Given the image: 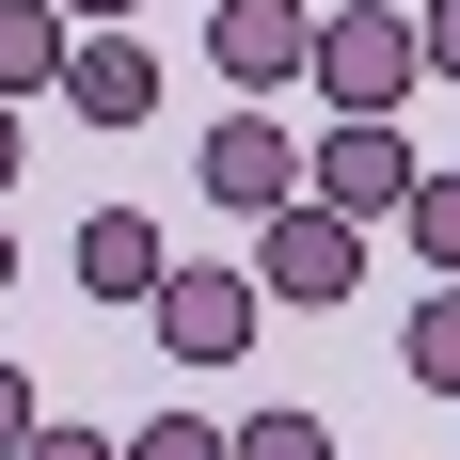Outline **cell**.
Wrapping results in <instances>:
<instances>
[{
    "label": "cell",
    "mask_w": 460,
    "mask_h": 460,
    "mask_svg": "<svg viewBox=\"0 0 460 460\" xmlns=\"http://www.w3.org/2000/svg\"><path fill=\"white\" fill-rule=\"evenodd\" d=\"M64 270H80L95 302H128V318H143V302H159V270H175V254H159V223H143V207H95V223L64 238Z\"/></svg>",
    "instance_id": "cell-8"
},
{
    "label": "cell",
    "mask_w": 460,
    "mask_h": 460,
    "mask_svg": "<svg viewBox=\"0 0 460 460\" xmlns=\"http://www.w3.org/2000/svg\"><path fill=\"white\" fill-rule=\"evenodd\" d=\"M128 460H223V413H143Z\"/></svg>",
    "instance_id": "cell-13"
},
{
    "label": "cell",
    "mask_w": 460,
    "mask_h": 460,
    "mask_svg": "<svg viewBox=\"0 0 460 460\" xmlns=\"http://www.w3.org/2000/svg\"><path fill=\"white\" fill-rule=\"evenodd\" d=\"M143 318H159V349H175L190 381H223L238 349H254V318H270V286H254V270H223V254H175Z\"/></svg>",
    "instance_id": "cell-3"
},
{
    "label": "cell",
    "mask_w": 460,
    "mask_h": 460,
    "mask_svg": "<svg viewBox=\"0 0 460 460\" xmlns=\"http://www.w3.org/2000/svg\"><path fill=\"white\" fill-rule=\"evenodd\" d=\"M64 32H80L64 0H0V95H16V111H32V95L64 80Z\"/></svg>",
    "instance_id": "cell-9"
},
{
    "label": "cell",
    "mask_w": 460,
    "mask_h": 460,
    "mask_svg": "<svg viewBox=\"0 0 460 460\" xmlns=\"http://www.w3.org/2000/svg\"><path fill=\"white\" fill-rule=\"evenodd\" d=\"M190 190H207V207H238V223H270L286 190H302V143H286L270 111H223V128H207V159H190Z\"/></svg>",
    "instance_id": "cell-5"
},
{
    "label": "cell",
    "mask_w": 460,
    "mask_h": 460,
    "mask_svg": "<svg viewBox=\"0 0 460 460\" xmlns=\"http://www.w3.org/2000/svg\"><path fill=\"white\" fill-rule=\"evenodd\" d=\"M397 223H413V270H445V286H460V159L397 190Z\"/></svg>",
    "instance_id": "cell-11"
},
{
    "label": "cell",
    "mask_w": 460,
    "mask_h": 460,
    "mask_svg": "<svg viewBox=\"0 0 460 460\" xmlns=\"http://www.w3.org/2000/svg\"><path fill=\"white\" fill-rule=\"evenodd\" d=\"M397 366L429 397H460V286H413V333H397Z\"/></svg>",
    "instance_id": "cell-10"
},
{
    "label": "cell",
    "mask_w": 460,
    "mask_h": 460,
    "mask_svg": "<svg viewBox=\"0 0 460 460\" xmlns=\"http://www.w3.org/2000/svg\"><path fill=\"white\" fill-rule=\"evenodd\" d=\"M223 460H333V429H318V413H238Z\"/></svg>",
    "instance_id": "cell-12"
},
{
    "label": "cell",
    "mask_w": 460,
    "mask_h": 460,
    "mask_svg": "<svg viewBox=\"0 0 460 460\" xmlns=\"http://www.w3.org/2000/svg\"><path fill=\"white\" fill-rule=\"evenodd\" d=\"M16 429H32V381H16V366H0V460H16Z\"/></svg>",
    "instance_id": "cell-16"
},
{
    "label": "cell",
    "mask_w": 460,
    "mask_h": 460,
    "mask_svg": "<svg viewBox=\"0 0 460 460\" xmlns=\"http://www.w3.org/2000/svg\"><path fill=\"white\" fill-rule=\"evenodd\" d=\"M16 460H128V445H111V429H64V413H32V429H16Z\"/></svg>",
    "instance_id": "cell-14"
},
{
    "label": "cell",
    "mask_w": 460,
    "mask_h": 460,
    "mask_svg": "<svg viewBox=\"0 0 460 460\" xmlns=\"http://www.w3.org/2000/svg\"><path fill=\"white\" fill-rule=\"evenodd\" d=\"M302 48H318L302 0H207V64H223L238 95H286V80H302Z\"/></svg>",
    "instance_id": "cell-6"
},
{
    "label": "cell",
    "mask_w": 460,
    "mask_h": 460,
    "mask_svg": "<svg viewBox=\"0 0 460 460\" xmlns=\"http://www.w3.org/2000/svg\"><path fill=\"white\" fill-rule=\"evenodd\" d=\"M64 16H80V32H111V16H143V0H64Z\"/></svg>",
    "instance_id": "cell-17"
},
{
    "label": "cell",
    "mask_w": 460,
    "mask_h": 460,
    "mask_svg": "<svg viewBox=\"0 0 460 460\" xmlns=\"http://www.w3.org/2000/svg\"><path fill=\"white\" fill-rule=\"evenodd\" d=\"M302 80H318V111H413L429 48H413V16H397V0H333L318 48H302Z\"/></svg>",
    "instance_id": "cell-1"
},
{
    "label": "cell",
    "mask_w": 460,
    "mask_h": 460,
    "mask_svg": "<svg viewBox=\"0 0 460 460\" xmlns=\"http://www.w3.org/2000/svg\"><path fill=\"white\" fill-rule=\"evenodd\" d=\"M302 190H318V207H349V223H397V190H413L397 111H333V128L302 143Z\"/></svg>",
    "instance_id": "cell-4"
},
{
    "label": "cell",
    "mask_w": 460,
    "mask_h": 460,
    "mask_svg": "<svg viewBox=\"0 0 460 460\" xmlns=\"http://www.w3.org/2000/svg\"><path fill=\"white\" fill-rule=\"evenodd\" d=\"M0 286H16V238H0Z\"/></svg>",
    "instance_id": "cell-19"
},
{
    "label": "cell",
    "mask_w": 460,
    "mask_h": 460,
    "mask_svg": "<svg viewBox=\"0 0 460 460\" xmlns=\"http://www.w3.org/2000/svg\"><path fill=\"white\" fill-rule=\"evenodd\" d=\"M16 143H32V128H16V95H0V190H16Z\"/></svg>",
    "instance_id": "cell-18"
},
{
    "label": "cell",
    "mask_w": 460,
    "mask_h": 460,
    "mask_svg": "<svg viewBox=\"0 0 460 460\" xmlns=\"http://www.w3.org/2000/svg\"><path fill=\"white\" fill-rule=\"evenodd\" d=\"M64 111H80V128H143V111H159V48L143 32H64Z\"/></svg>",
    "instance_id": "cell-7"
},
{
    "label": "cell",
    "mask_w": 460,
    "mask_h": 460,
    "mask_svg": "<svg viewBox=\"0 0 460 460\" xmlns=\"http://www.w3.org/2000/svg\"><path fill=\"white\" fill-rule=\"evenodd\" d=\"M413 48H429V80H460V0H429V16H413Z\"/></svg>",
    "instance_id": "cell-15"
},
{
    "label": "cell",
    "mask_w": 460,
    "mask_h": 460,
    "mask_svg": "<svg viewBox=\"0 0 460 460\" xmlns=\"http://www.w3.org/2000/svg\"><path fill=\"white\" fill-rule=\"evenodd\" d=\"M254 286H270V302H302V318H333V302L366 286V223H349V207H318V190H286L270 223H254Z\"/></svg>",
    "instance_id": "cell-2"
}]
</instances>
